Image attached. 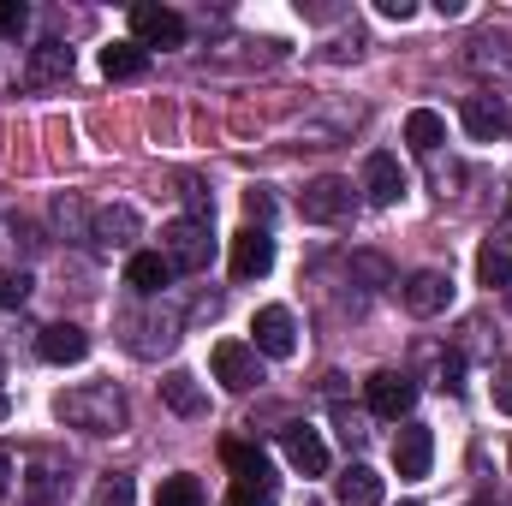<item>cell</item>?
<instances>
[{
  "label": "cell",
  "instance_id": "obj_1",
  "mask_svg": "<svg viewBox=\"0 0 512 506\" xmlns=\"http://www.w3.org/2000/svg\"><path fill=\"white\" fill-rule=\"evenodd\" d=\"M60 423L84 429V435H120L126 429V393L114 381H84L72 393H60Z\"/></svg>",
  "mask_w": 512,
  "mask_h": 506
},
{
  "label": "cell",
  "instance_id": "obj_2",
  "mask_svg": "<svg viewBox=\"0 0 512 506\" xmlns=\"http://www.w3.org/2000/svg\"><path fill=\"white\" fill-rule=\"evenodd\" d=\"M161 256L173 262V274H197V268H209V256H215L209 221H203V215L167 221V233H161Z\"/></svg>",
  "mask_w": 512,
  "mask_h": 506
},
{
  "label": "cell",
  "instance_id": "obj_3",
  "mask_svg": "<svg viewBox=\"0 0 512 506\" xmlns=\"http://www.w3.org/2000/svg\"><path fill=\"white\" fill-rule=\"evenodd\" d=\"M209 370H215V381H221L227 393H251L256 381H262V358H256L251 340H215Z\"/></svg>",
  "mask_w": 512,
  "mask_h": 506
},
{
  "label": "cell",
  "instance_id": "obj_4",
  "mask_svg": "<svg viewBox=\"0 0 512 506\" xmlns=\"http://www.w3.org/2000/svg\"><path fill=\"white\" fill-rule=\"evenodd\" d=\"M131 42L137 48H185V18L173 6L143 0V6H131Z\"/></svg>",
  "mask_w": 512,
  "mask_h": 506
},
{
  "label": "cell",
  "instance_id": "obj_5",
  "mask_svg": "<svg viewBox=\"0 0 512 506\" xmlns=\"http://www.w3.org/2000/svg\"><path fill=\"white\" fill-rule=\"evenodd\" d=\"M352 209V179H340V173H322V179H310L304 185V197H298V215L304 221H340Z\"/></svg>",
  "mask_w": 512,
  "mask_h": 506
},
{
  "label": "cell",
  "instance_id": "obj_6",
  "mask_svg": "<svg viewBox=\"0 0 512 506\" xmlns=\"http://www.w3.org/2000/svg\"><path fill=\"white\" fill-rule=\"evenodd\" d=\"M364 399H370L376 417L399 423V417H411V405H417V381L399 376V370H376V376L364 381Z\"/></svg>",
  "mask_w": 512,
  "mask_h": 506
},
{
  "label": "cell",
  "instance_id": "obj_7",
  "mask_svg": "<svg viewBox=\"0 0 512 506\" xmlns=\"http://www.w3.org/2000/svg\"><path fill=\"white\" fill-rule=\"evenodd\" d=\"M251 334H256V340H251L256 358H292V352H298V322H292V310H286V304L256 310Z\"/></svg>",
  "mask_w": 512,
  "mask_h": 506
},
{
  "label": "cell",
  "instance_id": "obj_8",
  "mask_svg": "<svg viewBox=\"0 0 512 506\" xmlns=\"http://www.w3.org/2000/svg\"><path fill=\"white\" fill-rule=\"evenodd\" d=\"M399 298H405L411 316H441V310L453 304V274H441V268H417V274L399 286Z\"/></svg>",
  "mask_w": 512,
  "mask_h": 506
},
{
  "label": "cell",
  "instance_id": "obj_9",
  "mask_svg": "<svg viewBox=\"0 0 512 506\" xmlns=\"http://www.w3.org/2000/svg\"><path fill=\"white\" fill-rule=\"evenodd\" d=\"M429 465H435V435H429V423H405V429L393 435V471H399L405 483H417V477H429Z\"/></svg>",
  "mask_w": 512,
  "mask_h": 506
},
{
  "label": "cell",
  "instance_id": "obj_10",
  "mask_svg": "<svg viewBox=\"0 0 512 506\" xmlns=\"http://www.w3.org/2000/svg\"><path fill=\"white\" fill-rule=\"evenodd\" d=\"M280 453H286V465H292L298 477H322V471H328V441H322L316 429H304V423L280 429Z\"/></svg>",
  "mask_w": 512,
  "mask_h": 506
},
{
  "label": "cell",
  "instance_id": "obj_11",
  "mask_svg": "<svg viewBox=\"0 0 512 506\" xmlns=\"http://www.w3.org/2000/svg\"><path fill=\"white\" fill-rule=\"evenodd\" d=\"M36 358H42V364H60V370H66V364H84V358H90V334L72 328V322H54V328L36 334Z\"/></svg>",
  "mask_w": 512,
  "mask_h": 506
},
{
  "label": "cell",
  "instance_id": "obj_12",
  "mask_svg": "<svg viewBox=\"0 0 512 506\" xmlns=\"http://www.w3.org/2000/svg\"><path fill=\"white\" fill-rule=\"evenodd\" d=\"M137 209L131 203H108V209H96V221H90V245L96 251H126L131 239H137Z\"/></svg>",
  "mask_w": 512,
  "mask_h": 506
},
{
  "label": "cell",
  "instance_id": "obj_13",
  "mask_svg": "<svg viewBox=\"0 0 512 506\" xmlns=\"http://www.w3.org/2000/svg\"><path fill=\"white\" fill-rule=\"evenodd\" d=\"M364 191H370V203H399L405 191H411V179H405V167H399V155H387V149H376L370 161H364Z\"/></svg>",
  "mask_w": 512,
  "mask_h": 506
},
{
  "label": "cell",
  "instance_id": "obj_14",
  "mask_svg": "<svg viewBox=\"0 0 512 506\" xmlns=\"http://www.w3.org/2000/svg\"><path fill=\"white\" fill-rule=\"evenodd\" d=\"M274 268V239H268V227H245L239 239H233V280H262Z\"/></svg>",
  "mask_w": 512,
  "mask_h": 506
},
{
  "label": "cell",
  "instance_id": "obj_15",
  "mask_svg": "<svg viewBox=\"0 0 512 506\" xmlns=\"http://www.w3.org/2000/svg\"><path fill=\"white\" fill-rule=\"evenodd\" d=\"M126 286L137 292V298H155V292H167L173 286V262L161 251H137L126 262Z\"/></svg>",
  "mask_w": 512,
  "mask_h": 506
},
{
  "label": "cell",
  "instance_id": "obj_16",
  "mask_svg": "<svg viewBox=\"0 0 512 506\" xmlns=\"http://www.w3.org/2000/svg\"><path fill=\"white\" fill-rule=\"evenodd\" d=\"M459 120H465V131H471L477 143H495V137L507 131V108H501L495 96H465V108H459Z\"/></svg>",
  "mask_w": 512,
  "mask_h": 506
},
{
  "label": "cell",
  "instance_id": "obj_17",
  "mask_svg": "<svg viewBox=\"0 0 512 506\" xmlns=\"http://www.w3.org/2000/svg\"><path fill=\"white\" fill-rule=\"evenodd\" d=\"M334 501L340 506H382V477L370 465H346L334 477Z\"/></svg>",
  "mask_w": 512,
  "mask_h": 506
},
{
  "label": "cell",
  "instance_id": "obj_18",
  "mask_svg": "<svg viewBox=\"0 0 512 506\" xmlns=\"http://www.w3.org/2000/svg\"><path fill=\"white\" fill-rule=\"evenodd\" d=\"M72 78V48L66 42H36L30 48V84H66Z\"/></svg>",
  "mask_w": 512,
  "mask_h": 506
},
{
  "label": "cell",
  "instance_id": "obj_19",
  "mask_svg": "<svg viewBox=\"0 0 512 506\" xmlns=\"http://www.w3.org/2000/svg\"><path fill=\"white\" fill-rule=\"evenodd\" d=\"M102 72H108L114 84H137V78L149 72V48H137V42H108V48H102Z\"/></svg>",
  "mask_w": 512,
  "mask_h": 506
},
{
  "label": "cell",
  "instance_id": "obj_20",
  "mask_svg": "<svg viewBox=\"0 0 512 506\" xmlns=\"http://www.w3.org/2000/svg\"><path fill=\"white\" fill-rule=\"evenodd\" d=\"M405 143H411L417 155H435V149L447 143V120H441L435 108H411V114H405Z\"/></svg>",
  "mask_w": 512,
  "mask_h": 506
},
{
  "label": "cell",
  "instance_id": "obj_21",
  "mask_svg": "<svg viewBox=\"0 0 512 506\" xmlns=\"http://www.w3.org/2000/svg\"><path fill=\"white\" fill-rule=\"evenodd\" d=\"M161 399H167V411H179V417H203V411H209L197 376H185V370H173V376L161 381Z\"/></svg>",
  "mask_w": 512,
  "mask_h": 506
},
{
  "label": "cell",
  "instance_id": "obj_22",
  "mask_svg": "<svg viewBox=\"0 0 512 506\" xmlns=\"http://www.w3.org/2000/svg\"><path fill=\"white\" fill-rule=\"evenodd\" d=\"M477 280L495 286V292H507L512 286V239H489V245L477 251Z\"/></svg>",
  "mask_w": 512,
  "mask_h": 506
},
{
  "label": "cell",
  "instance_id": "obj_23",
  "mask_svg": "<svg viewBox=\"0 0 512 506\" xmlns=\"http://www.w3.org/2000/svg\"><path fill=\"white\" fill-rule=\"evenodd\" d=\"M155 506H203V483L197 477H161V489H155Z\"/></svg>",
  "mask_w": 512,
  "mask_h": 506
},
{
  "label": "cell",
  "instance_id": "obj_24",
  "mask_svg": "<svg viewBox=\"0 0 512 506\" xmlns=\"http://www.w3.org/2000/svg\"><path fill=\"white\" fill-rule=\"evenodd\" d=\"M90 221H96V215H90L78 197H60V203H54V227H60L66 239H90Z\"/></svg>",
  "mask_w": 512,
  "mask_h": 506
},
{
  "label": "cell",
  "instance_id": "obj_25",
  "mask_svg": "<svg viewBox=\"0 0 512 506\" xmlns=\"http://www.w3.org/2000/svg\"><path fill=\"white\" fill-rule=\"evenodd\" d=\"M227 506H280V489H274V477H239Z\"/></svg>",
  "mask_w": 512,
  "mask_h": 506
},
{
  "label": "cell",
  "instance_id": "obj_26",
  "mask_svg": "<svg viewBox=\"0 0 512 506\" xmlns=\"http://www.w3.org/2000/svg\"><path fill=\"white\" fill-rule=\"evenodd\" d=\"M30 268H0V310H18V304H30Z\"/></svg>",
  "mask_w": 512,
  "mask_h": 506
},
{
  "label": "cell",
  "instance_id": "obj_27",
  "mask_svg": "<svg viewBox=\"0 0 512 506\" xmlns=\"http://www.w3.org/2000/svg\"><path fill=\"white\" fill-rule=\"evenodd\" d=\"M227 465H233L239 477H268V459H262L256 447H245V441H227Z\"/></svg>",
  "mask_w": 512,
  "mask_h": 506
},
{
  "label": "cell",
  "instance_id": "obj_28",
  "mask_svg": "<svg viewBox=\"0 0 512 506\" xmlns=\"http://www.w3.org/2000/svg\"><path fill=\"white\" fill-rule=\"evenodd\" d=\"M96 506H137V489H131V477H102V489H96Z\"/></svg>",
  "mask_w": 512,
  "mask_h": 506
},
{
  "label": "cell",
  "instance_id": "obj_29",
  "mask_svg": "<svg viewBox=\"0 0 512 506\" xmlns=\"http://www.w3.org/2000/svg\"><path fill=\"white\" fill-rule=\"evenodd\" d=\"M245 215H251V227H268V221H274V197H268L262 185L245 191Z\"/></svg>",
  "mask_w": 512,
  "mask_h": 506
},
{
  "label": "cell",
  "instance_id": "obj_30",
  "mask_svg": "<svg viewBox=\"0 0 512 506\" xmlns=\"http://www.w3.org/2000/svg\"><path fill=\"white\" fill-rule=\"evenodd\" d=\"M24 30V6L18 0H0V36H18Z\"/></svg>",
  "mask_w": 512,
  "mask_h": 506
},
{
  "label": "cell",
  "instance_id": "obj_31",
  "mask_svg": "<svg viewBox=\"0 0 512 506\" xmlns=\"http://www.w3.org/2000/svg\"><path fill=\"white\" fill-rule=\"evenodd\" d=\"M352 268H358V274H370V280H393V268H387L382 256H370V251L352 256Z\"/></svg>",
  "mask_w": 512,
  "mask_h": 506
},
{
  "label": "cell",
  "instance_id": "obj_32",
  "mask_svg": "<svg viewBox=\"0 0 512 506\" xmlns=\"http://www.w3.org/2000/svg\"><path fill=\"white\" fill-rule=\"evenodd\" d=\"M495 405L512 417V364H501V370H495Z\"/></svg>",
  "mask_w": 512,
  "mask_h": 506
},
{
  "label": "cell",
  "instance_id": "obj_33",
  "mask_svg": "<svg viewBox=\"0 0 512 506\" xmlns=\"http://www.w3.org/2000/svg\"><path fill=\"white\" fill-rule=\"evenodd\" d=\"M376 12H382V18H399V24H405V18H417V0H376Z\"/></svg>",
  "mask_w": 512,
  "mask_h": 506
},
{
  "label": "cell",
  "instance_id": "obj_34",
  "mask_svg": "<svg viewBox=\"0 0 512 506\" xmlns=\"http://www.w3.org/2000/svg\"><path fill=\"white\" fill-rule=\"evenodd\" d=\"M441 387H447V393L465 387V358H447V364H441Z\"/></svg>",
  "mask_w": 512,
  "mask_h": 506
},
{
  "label": "cell",
  "instance_id": "obj_35",
  "mask_svg": "<svg viewBox=\"0 0 512 506\" xmlns=\"http://www.w3.org/2000/svg\"><path fill=\"white\" fill-rule=\"evenodd\" d=\"M6 489H12V453L0 447V495H6Z\"/></svg>",
  "mask_w": 512,
  "mask_h": 506
},
{
  "label": "cell",
  "instance_id": "obj_36",
  "mask_svg": "<svg viewBox=\"0 0 512 506\" xmlns=\"http://www.w3.org/2000/svg\"><path fill=\"white\" fill-rule=\"evenodd\" d=\"M471 506H501V501H471Z\"/></svg>",
  "mask_w": 512,
  "mask_h": 506
},
{
  "label": "cell",
  "instance_id": "obj_37",
  "mask_svg": "<svg viewBox=\"0 0 512 506\" xmlns=\"http://www.w3.org/2000/svg\"><path fill=\"white\" fill-rule=\"evenodd\" d=\"M405 506H423V501H405Z\"/></svg>",
  "mask_w": 512,
  "mask_h": 506
},
{
  "label": "cell",
  "instance_id": "obj_38",
  "mask_svg": "<svg viewBox=\"0 0 512 506\" xmlns=\"http://www.w3.org/2000/svg\"><path fill=\"white\" fill-rule=\"evenodd\" d=\"M507 298H512V286H507Z\"/></svg>",
  "mask_w": 512,
  "mask_h": 506
}]
</instances>
